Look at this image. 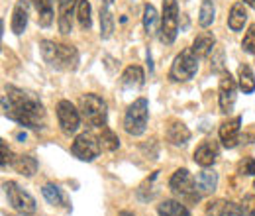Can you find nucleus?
<instances>
[{
    "instance_id": "nucleus-30",
    "label": "nucleus",
    "mask_w": 255,
    "mask_h": 216,
    "mask_svg": "<svg viewBox=\"0 0 255 216\" xmlns=\"http://www.w3.org/2000/svg\"><path fill=\"white\" fill-rule=\"evenodd\" d=\"M214 16H216L214 2H212V0H202V4H200V12H198V24H200L202 28H208V26H212Z\"/></svg>"
},
{
    "instance_id": "nucleus-4",
    "label": "nucleus",
    "mask_w": 255,
    "mask_h": 216,
    "mask_svg": "<svg viewBox=\"0 0 255 216\" xmlns=\"http://www.w3.org/2000/svg\"><path fill=\"white\" fill-rule=\"evenodd\" d=\"M149 120V102L147 98H137L128 106L124 114V130L129 136H141Z\"/></svg>"
},
{
    "instance_id": "nucleus-20",
    "label": "nucleus",
    "mask_w": 255,
    "mask_h": 216,
    "mask_svg": "<svg viewBox=\"0 0 255 216\" xmlns=\"http://www.w3.org/2000/svg\"><path fill=\"white\" fill-rule=\"evenodd\" d=\"M248 22V10L244 2H236L230 8V16H228V26L232 31H242Z\"/></svg>"
},
{
    "instance_id": "nucleus-23",
    "label": "nucleus",
    "mask_w": 255,
    "mask_h": 216,
    "mask_svg": "<svg viewBox=\"0 0 255 216\" xmlns=\"http://www.w3.org/2000/svg\"><path fill=\"white\" fill-rule=\"evenodd\" d=\"M12 167L24 177H33L35 171H37V159L32 155H18L12 163Z\"/></svg>"
},
{
    "instance_id": "nucleus-27",
    "label": "nucleus",
    "mask_w": 255,
    "mask_h": 216,
    "mask_svg": "<svg viewBox=\"0 0 255 216\" xmlns=\"http://www.w3.org/2000/svg\"><path fill=\"white\" fill-rule=\"evenodd\" d=\"M93 8H91V2L89 0H79L77 4V20H79V26L83 30H91L93 26Z\"/></svg>"
},
{
    "instance_id": "nucleus-15",
    "label": "nucleus",
    "mask_w": 255,
    "mask_h": 216,
    "mask_svg": "<svg viewBox=\"0 0 255 216\" xmlns=\"http://www.w3.org/2000/svg\"><path fill=\"white\" fill-rule=\"evenodd\" d=\"M28 16H30V2L28 0H18L12 12V31L16 35H22L28 26Z\"/></svg>"
},
{
    "instance_id": "nucleus-25",
    "label": "nucleus",
    "mask_w": 255,
    "mask_h": 216,
    "mask_svg": "<svg viewBox=\"0 0 255 216\" xmlns=\"http://www.w3.org/2000/svg\"><path fill=\"white\" fill-rule=\"evenodd\" d=\"M41 193H43V199H45L49 205H53V207H65V205H67L65 193L57 185H53V183H45L43 189H41Z\"/></svg>"
},
{
    "instance_id": "nucleus-7",
    "label": "nucleus",
    "mask_w": 255,
    "mask_h": 216,
    "mask_svg": "<svg viewBox=\"0 0 255 216\" xmlns=\"http://www.w3.org/2000/svg\"><path fill=\"white\" fill-rule=\"evenodd\" d=\"M196 71H198V57L192 53V49H185L175 57L169 71V79L175 83H187L196 75Z\"/></svg>"
},
{
    "instance_id": "nucleus-19",
    "label": "nucleus",
    "mask_w": 255,
    "mask_h": 216,
    "mask_svg": "<svg viewBox=\"0 0 255 216\" xmlns=\"http://www.w3.org/2000/svg\"><path fill=\"white\" fill-rule=\"evenodd\" d=\"M167 140L173 146L181 148V146H187V142L191 140V132H189V128L183 122L173 120V122L169 124V128H167Z\"/></svg>"
},
{
    "instance_id": "nucleus-21",
    "label": "nucleus",
    "mask_w": 255,
    "mask_h": 216,
    "mask_svg": "<svg viewBox=\"0 0 255 216\" xmlns=\"http://www.w3.org/2000/svg\"><path fill=\"white\" fill-rule=\"evenodd\" d=\"M33 8L37 10V22L41 28H49L53 24V0H32Z\"/></svg>"
},
{
    "instance_id": "nucleus-11",
    "label": "nucleus",
    "mask_w": 255,
    "mask_h": 216,
    "mask_svg": "<svg viewBox=\"0 0 255 216\" xmlns=\"http://www.w3.org/2000/svg\"><path fill=\"white\" fill-rule=\"evenodd\" d=\"M57 120H59V126L63 130V134L71 136V134H75L79 130L81 112L69 100H59V104H57Z\"/></svg>"
},
{
    "instance_id": "nucleus-33",
    "label": "nucleus",
    "mask_w": 255,
    "mask_h": 216,
    "mask_svg": "<svg viewBox=\"0 0 255 216\" xmlns=\"http://www.w3.org/2000/svg\"><path fill=\"white\" fill-rule=\"evenodd\" d=\"M0 150H2V169H6L8 165L14 163V155H12V150L8 148V144L4 140L0 142Z\"/></svg>"
},
{
    "instance_id": "nucleus-22",
    "label": "nucleus",
    "mask_w": 255,
    "mask_h": 216,
    "mask_svg": "<svg viewBox=\"0 0 255 216\" xmlns=\"http://www.w3.org/2000/svg\"><path fill=\"white\" fill-rule=\"evenodd\" d=\"M238 83L244 94H252L255 91V75L248 63H242L238 69Z\"/></svg>"
},
{
    "instance_id": "nucleus-24",
    "label": "nucleus",
    "mask_w": 255,
    "mask_h": 216,
    "mask_svg": "<svg viewBox=\"0 0 255 216\" xmlns=\"http://www.w3.org/2000/svg\"><path fill=\"white\" fill-rule=\"evenodd\" d=\"M157 215L159 216H191L189 209L185 205H181L179 201H163L161 205H157Z\"/></svg>"
},
{
    "instance_id": "nucleus-17",
    "label": "nucleus",
    "mask_w": 255,
    "mask_h": 216,
    "mask_svg": "<svg viewBox=\"0 0 255 216\" xmlns=\"http://www.w3.org/2000/svg\"><path fill=\"white\" fill-rule=\"evenodd\" d=\"M218 187V173L204 167V171H200L196 175V193L198 195H212Z\"/></svg>"
},
{
    "instance_id": "nucleus-34",
    "label": "nucleus",
    "mask_w": 255,
    "mask_h": 216,
    "mask_svg": "<svg viewBox=\"0 0 255 216\" xmlns=\"http://www.w3.org/2000/svg\"><path fill=\"white\" fill-rule=\"evenodd\" d=\"M242 209H244V215L246 216H255V195H248L244 199Z\"/></svg>"
},
{
    "instance_id": "nucleus-6",
    "label": "nucleus",
    "mask_w": 255,
    "mask_h": 216,
    "mask_svg": "<svg viewBox=\"0 0 255 216\" xmlns=\"http://www.w3.org/2000/svg\"><path fill=\"white\" fill-rule=\"evenodd\" d=\"M179 31V4L177 0H163V14H161L159 41L163 45H171Z\"/></svg>"
},
{
    "instance_id": "nucleus-9",
    "label": "nucleus",
    "mask_w": 255,
    "mask_h": 216,
    "mask_svg": "<svg viewBox=\"0 0 255 216\" xmlns=\"http://www.w3.org/2000/svg\"><path fill=\"white\" fill-rule=\"evenodd\" d=\"M236 98H238V85L234 81V77L222 71L220 75V87H218V104H220V112L222 114H230L234 104H236Z\"/></svg>"
},
{
    "instance_id": "nucleus-10",
    "label": "nucleus",
    "mask_w": 255,
    "mask_h": 216,
    "mask_svg": "<svg viewBox=\"0 0 255 216\" xmlns=\"http://www.w3.org/2000/svg\"><path fill=\"white\" fill-rule=\"evenodd\" d=\"M169 189L179 195V197H189L194 199V193H196V179L191 175L189 169H177L173 173V177L169 179ZM198 195V193H196Z\"/></svg>"
},
{
    "instance_id": "nucleus-38",
    "label": "nucleus",
    "mask_w": 255,
    "mask_h": 216,
    "mask_svg": "<svg viewBox=\"0 0 255 216\" xmlns=\"http://www.w3.org/2000/svg\"><path fill=\"white\" fill-rule=\"evenodd\" d=\"M110 2H114V0H106V4H110Z\"/></svg>"
},
{
    "instance_id": "nucleus-18",
    "label": "nucleus",
    "mask_w": 255,
    "mask_h": 216,
    "mask_svg": "<svg viewBox=\"0 0 255 216\" xmlns=\"http://www.w3.org/2000/svg\"><path fill=\"white\" fill-rule=\"evenodd\" d=\"M214 45H216V37H214L210 31H202V33H198V35L194 37L191 49L198 59H202V57H206V55L214 49Z\"/></svg>"
},
{
    "instance_id": "nucleus-32",
    "label": "nucleus",
    "mask_w": 255,
    "mask_h": 216,
    "mask_svg": "<svg viewBox=\"0 0 255 216\" xmlns=\"http://www.w3.org/2000/svg\"><path fill=\"white\" fill-rule=\"evenodd\" d=\"M242 47H244V51H246V53H252V55H255V26H250L248 33L244 35Z\"/></svg>"
},
{
    "instance_id": "nucleus-2",
    "label": "nucleus",
    "mask_w": 255,
    "mask_h": 216,
    "mask_svg": "<svg viewBox=\"0 0 255 216\" xmlns=\"http://www.w3.org/2000/svg\"><path fill=\"white\" fill-rule=\"evenodd\" d=\"M39 51H41L43 61L47 63L51 69H57V71H75L77 65H79V51L73 45L43 39L39 43Z\"/></svg>"
},
{
    "instance_id": "nucleus-5",
    "label": "nucleus",
    "mask_w": 255,
    "mask_h": 216,
    "mask_svg": "<svg viewBox=\"0 0 255 216\" xmlns=\"http://www.w3.org/2000/svg\"><path fill=\"white\" fill-rule=\"evenodd\" d=\"M2 187H4V195L8 199V205L16 213H20V215L24 216L35 215L37 205H35V199H33L28 191H24L22 187L18 185V183H14V181H4Z\"/></svg>"
},
{
    "instance_id": "nucleus-3",
    "label": "nucleus",
    "mask_w": 255,
    "mask_h": 216,
    "mask_svg": "<svg viewBox=\"0 0 255 216\" xmlns=\"http://www.w3.org/2000/svg\"><path fill=\"white\" fill-rule=\"evenodd\" d=\"M79 112L93 128H104L106 126L108 108H106V102L98 94H83L79 98Z\"/></svg>"
},
{
    "instance_id": "nucleus-8",
    "label": "nucleus",
    "mask_w": 255,
    "mask_h": 216,
    "mask_svg": "<svg viewBox=\"0 0 255 216\" xmlns=\"http://www.w3.org/2000/svg\"><path fill=\"white\" fill-rule=\"evenodd\" d=\"M100 150H102L100 140H98L96 136H93L91 132L79 134V136L75 138L73 146H71L73 155H75L77 159H81V161H95L96 157L100 155Z\"/></svg>"
},
{
    "instance_id": "nucleus-16",
    "label": "nucleus",
    "mask_w": 255,
    "mask_h": 216,
    "mask_svg": "<svg viewBox=\"0 0 255 216\" xmlns=\"http://www.w3.org/2000/svg\"><path fill=\"white\" fill-rule=\"evenodd\" d=\"M143 83H145V75H143V69L139 65H129V67H126L124 73H122V77H120L122 89H129V91L139 89Z\"/></svg>"
},
{
    "instance_id": "nucleus-13",
    "label": "nucleus",
    "mask_w": 255,
    "mask_h": 216,
    "mask_svg": "<svg viewBox=\"0 0 255 216\" xmlns=\"http://www.w3.org/2000/svg\"><path fill=\"white\" fill-rule=\"evenodd\" d=\"M220 155V148L214 140H204L196 150H194V163L200 167H212Z\"/></svg>"
},
{
    "instance_id": "nucleus-35",
    "label": "nucleus",
    "mask_w": 255,
    "mask_h": 216,
    "mask_svg": "<svg viewBox=\"0 0 255 216\" xmlns=\"http://www.w3.org/2000/svg\"><path fill=\"white\" fill-rule=\"evenodd\" d=\"M240 171H242V175H255V159L248 157V159L240 165Z\"/></svg>"
},
{
    "instance_id": "nucleus-29",
    "label": "nucleus",
    "mask_w": 255,
    "mask_h": 216,
    "mask_svg": "<svg viewBox=\"0 0 255 216\" xmlns=\"http://www.w3.org/2000/svg\"><path fill=\"white\" fill-rule=\"evenodd\" d=\"M100 130H102V132H100L98 140H100L102 150H106V152H116V150L120 148V140H118V136H116L108 126H104V128H100Z\"/></svg>"
},
{
    "instance_id": "nucleus-31",
    "label": "nucleus",
    "mask_w": 255,
    "mask_h": 216,
    "mask_svg": "<svg viewBox=\"0 0 255 216\" xmlns=\"http://www.w3.org/2000/svg\"><path fill=\"white\" fill-rule=\"evenodd\" d=\"M216 216H246L244 209L236 203H220V211Z\"/></svg>"
},
{
    "instance_id": "nucleus-26",
    "label": "nucleus",
    "mask_w": 255,
    "mask_h": 216,
    "mask_svg": "<svg viewBox=\"0 0 255 216\" xmlns=\"http://www.w3.org/2000/svg\"><path fill=\"white\" fill-rule=\"evenodd\" d=\"M157 22H159V16H157L155 6L153 4H145L143 6V30H145L147 35H155L159 31Z\"/></svg>"
},
{
    "instance_id": "nucleus-36",
    "label": "nucleus",
    "mask_w": 255,
    "mask_h": 216,
    "mask_svg": "<svg viewBox=\"0 0 255 216\" xmlns=\"http://www.w3.org/2000/svg\"><path fill=\"white\" fill-rule=\"evenodd\" d=\"M244 4H246V6H250V8H254V10H255V0H244Z\"/></svg>"
},
{
    "instance_id": "nucleus-37",
    "label": "nucleus",
    "mask_w": 255,
    "mask_h": 216,
    "mask_svg": "<svg viewBox=\"0 0 255 216\" xmlns=\"http://www.w3.org/2000/svg\"><path fill=\"white\" fill-rule=\"evenodd\" d=\"M120 216H135V215H131V213H128V211H122V213H120Z\"/></svg>"
},
{
    "instance_id": "nucleus-14",
    "label": "nucleus",
    "mask_w": 255,
    "mask_h": 216,
    "mask_svg": "<svg viewBox=\"0 0 255 216\" xmlns=\"http://www.w3.org/2000/svg\"><path fill=\"white\" fill-rule=\"evenodd\" d=\"M79 0H57V10H59V31L61 33H71L73 30V12Z\"/></svg>"
},
{
    "instance_id": "nucleus-28",
    "label": "nucleus",
    "mask_w": 255,
    "mask_h": 216,
    "mask_svg": "<svg viewBox=\"0 0 255 216\" xmlns=\"http://www.w3.org/2000/svg\"><path fill=\"white\" fill-rule=\"evenodd\" d=\"M112 33H114V18L112 12L108 10V4H104L100 6V37L108 39Z\"/></svg>"
},
{
    "instance_id": "nucleus-1",
    "label": "nucleus",
    "mask_w": 255,
    "mask_h": 216,
    "mask_svg": "<svg viewBox=\"0 0 255 216\" xmlns=\"http://www.w3.org/2000/svg\"><path fill=\"white\" fill-rule=\"evenodd\" d=\"M2 114L22 128L43 130L45 128V108L33 93L18 89L14 85L4 87Z\"/></svg>"
},
{
    "instance_id": "nucleus-12",
    "label": "nucleus",
    "mask_w": 255,
    "mask_h": 216,
    "mask_svg": "<svg viewBox=\"0 0 255 216\" xmlns=\"http://www.w3.org/2000/svg\"><path fill=\"white\" fill-rule=\"evenodd\" d=\"M240 130H242V116H234L230 120L220 124V130H218V136H220V142H222L224 148L228 150H234L240 142Z\"/></svg>"
}]
</instances>
